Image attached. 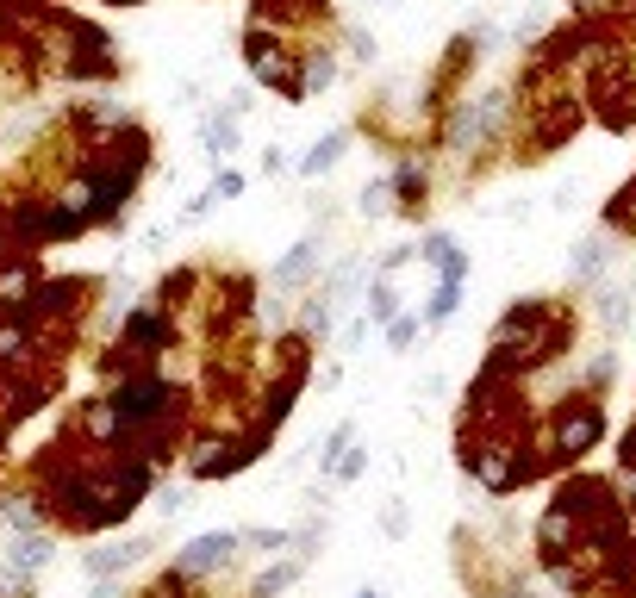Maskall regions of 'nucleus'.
<instances>
[{"instance_id":"7ed1b4c3","label":"nucleus","mask_w":636,"mask_h":598,"mask_svg":"<svg viewBox=\"0 0 636 598\" xmlns=\"http://www.w3.org/2000/svg\"><path fill=\"white\" fill-rule=\"evenodd\" d=\"M150 549H156V542H150V536H132V542H119V549H94V555H88V573H94V580H112V573H119V567L143 561V555H150Z\"/></svg>"},{"instance_id":"9b49d317","label":"nucleus","mask_w":636,"mask_h":598,"mask_svg":"<svg viewBox=\"0 0 636 598\" xmlns=\"http://www.w3.org/2000/svg\"><path fill=\"white\" fill-rule=\"evenodd\" d=\"M368 312H375V318H387V312H393V287H387V281L375 287V299H368Z\"/></svg>"},{"instance_id":"39448f33","label":"nucleus","mask_w":636,"mask_h":598,"mask_svg":"<svg viewBox=\"0 0 636 598\" xmlns=\"http://www.w3.org/2000/svg\"><path fill=\"white\" fill-rule=\"evenodd\" d=\"M125 430V412L112 405V399H88V412H81V436L88 443H106V436H119Z\"/></svg>"},{"instance_id":"0eeeda50","label":"nucleus","mask_w":636,"mask_h":598,"mask_svg":"<svg viewBox=\"0 0 636 598\" xmlns=\"http://www.w3.org/2000/svg\"><path fill=\"white\" fill-rule=\"evenodd\" d=\"M344 131H331V138L324 143H313V150H306V163H300V169H306V175H324V169H331V163H337V156H344Z\"/></svg>"},{"instance_id":"6e6552de","label":"nucleus","mask_w":636,"mask_h":598,"mask_svg":"<svg viewBox=\"0 0 636 598\" xmlns=\"http://www.w3.org/2000/svg\"><path fill=\"white\" fill-rule=\"evenodd\" d=\"M300 580V561H287V567H269L262 580H256V598H269V593H281V586H293Z\"/></svg>"},{"instance_id":"4468645a","label":"nucleus","mask_w":636,"mask_h":598,"mask_svg":"<svg viewBox=\"0 0 636 598\" xmlns=\"http://www.w3.org/2000/svg\"><path fill=\"white\" fill-rule=\"evenodd\" d=\"M355 598H375V593H355Z\"/></svg>"},{"instance_id":"ddd939ff","label":"nucleus","mask_w":636,"mask_h":598,"mask_svg":"<svg viewBox=\"0 0 636 598\" xmlns=\"http://www.w3.org/2000/svg\"><path fill=\"white\" fill-rule=\"evenodd\" d=\"M362 212H387V187H368V194H362Z\"/></svg>"},{"instance_id":"423d86ee","label":"nucleus","mask_w":636,"mask_h":598,"mask_svg":"<svg viewBox=\"0 0 636 598\" xmlns=\"http://www.w3.org/2000/svg\"><path fill=\"white\" fill-rule=\"evenodd\" d=\"M313 256H318V244H293V249H287V256H281V262H275V287L300 281V275L313 268Z\"/></svg>"},{"instance_id":"f257e3e1","label":"nucleus","mask_w":636,"mask_h":598,"mask_svg":"<svg viewBox=\"0 0 636 598\" xmlns=\"http://www.w3.org/2000/svg\"><path fill=\"white\" fill-rule=\"evenodd\" d=\"M112 405L125 412V424H143V418H156V412L169 405V387H163V381H150V374H138V381H119Z\"/></svg>"},{"instance_id":"f8f14e48","label":"nucleus","mask_w":636,"mask_h":598,"mask_svg":"<svg viewBox=\"0 0 636 598\" xmlns=\"http://www.w3.org/2000/svg\"><path fill=\"white\" fill-rule=\"evenodd\" d=\"M331 75H337V69H331V57H313V63H306V81H318V88H324Z\"/></svg>"},{"instance_id":"1a4fd4ad","label":"nucleus","mask_w":636,"mask_h":598,"mask_svg":"<svg viewBox=\"0 0 636 598\" xmlns=\"http://www.w3.org/2000/svg\"><path fill=\"white\" fill-rule=\"evenodd\" d=\"M238 542H256V549H269V555H275V549H287L293 536H287V530H249V536H238Z\"/></svg>"},{"instance_id":"9d476101","label":"nucleus","mask_w":636,"mask_h":598,"mask_svg":"<svg viewBox=\"0 0 636 598\" xmlns=\"http://www.w3.org/2000/svg\"><path fill=\"white\" fill-rule=\"evenodd\" d=\"M231 138H238V125H231V119H218V125L207 131V143H212V150H231Z\"/></svg>"},{"instance_id":"20e7f679","label":"nucleus","mask_w":636,"mask_h":598,"mask_svg":"<svg viewBox=\"0 0 636 598\" xmlns=\"http://www.w3.org/2000/svg\"><path fill=\"white\" fill-rule=\"evenodd\" d=\"M44 561H50V536H44V530H26V536H13V549H6V567H13L19 580H32Z\"/></svg>"},{"instance_id":"f03ea898","label":"nucleus","mask_w":636,"mask_h":598,"mask_svg":"<svg viewBox=\"0 0 636 598\" xmlns=\"http://www.w3.org/2000/svg\"><path fill=\"white\" fill-rule=\"evenodd\" d=\"M231 555H238V536H231V530H212V536H194V542L181 549L175 567L181 573H207V567H225Z\"/></svg>"}]
</instances>
